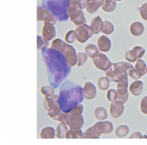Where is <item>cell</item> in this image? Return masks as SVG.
Masks as SVG:
<instances>
[{
    "label": "cell",
    "instance_id": "25",
    "mask_svg": "<svg viewBox=\"0 0 147 145\" xmlns=\"http://www.w3.org/2000/svg\"><path fill=\"white\" fill-rule=\"evenodd\" d=\"M69 130L68 126L63 122H60V124L57 126L56 128V137L58 139L66 138V134Z\"/></svg>",
    "mask_w": 147,
    "mask_h": 145
},
{
    "label": "cell",
    "instance_id": "32",
    "mask_svg": "<svg viewBox=\"0 0 147 145\" xmlns=\"http://www.w3.org/2000/svg\"><path fill=\"white\" fill-rule=\"evenodd\" d=\"M146 65L147 64H146L144 61L142 59H138L137 61L135 62V69L137 70L138 72L144 77L145 74H146Z\"/></svg>",
    "mask_w": 147,
    "mask_h": 145
},
{
    "label": "cell",
    "instance_id": "29",
    "mask_svg": "<svg viewBox=\"0 0 147 145\" xmlns=\"http://www.w3.org/2000/svg\"><path fill=\"white\" fill-rule=\"evenodd\" d=\"M129 131H130V129H129V126L126 124H121L116 129L115 134L117 137L123 138L129 134Z\"/></svg>",
    "mask_w": 147,
    "mask_h": 145
},
{
    "label": "cell",
    "instance_id": "41",
    "mask_svg": "<svg viewBox=\"0 0 147 145\" xmlns=\"http://www.w3.org/2000/svg\"><path fill=\"white\" fill-rule=\"evenodd\" d=\"M106 97H107V100L110 102H113L117 100L118 97H119V93H118V91L116 90L110 89V90H108Z\"/></svg>",
    "mask_w": 147,
    "mask_h": 145
},
{
    "label": "cell",
    "instance_id": "14",
    "mask_svg": "<svg viewBox=\"0 0 147 145\" xmlns=\"http://www.w3.org/2000/svg\"><path fill=\"white\" fill-rule=\"evenodd\" d=\"M97 46L100 51L103 53L109 52L111 49L112 42L108 35H101L97 40Z\"/></svg>",
    "mask_w": 147,
    "mask_h": 145
},
{
    "label": "cell",
    "instance_id": "37",
    "mask_svg": "<svg viewBox=\"0 0 147 145\" xmlns=\"http://www.w3.org/2000/svg\"><path fill=\"white\" fill-rule=\"evenodd\" d=\"M65 41L67 44H73L75 41H77L75 30H69V31L66 33L65 36Z\"/></svg>",
    "mask_w": 147,
    "mask_h": 145
},
{
    "label": "cell",
    "instance_id": "16",
    "mask_svg": "<svg viewBox=\"0 0 147 145\" xmlns=\"http://www.w3.org/2000/svg\"><path fill=\"white\" fill-rule=\"evenodd\" d=\"M67 125L68 126L70 130H82L83 125H84V117L83 115H80L78 117L69 119Z\"/></svg>",
    "mask_w": 147,
    "mask_h": 145
},
{
    "label": "cell",
    "instance_id": "15",
    "mask_svg": "<svg viewBox=\"0 0 147 145\" xmlns=\"http://www.w3.org/2000/svg\"><path fill=\"white\" fill-rule=\"evenodd\" d=\"M131 63L129 62V61H118V62L113 63V67L115 71L116 72L118 75V78L120 75L123 74H126L128 73L129 69L132 67ZM117 78V80H118ZM117 82V81H116Z\"/></svg>",
    "mask_w": 147,
    "mask_h": 145
},
{
    "label": "cell",
    "instance_id": "17",
    "mask_svg": "<svg viewBox=\"0 0 147 145\" xmlns=\"http://www.w3.org/2000/svg\"><path fill=\"white\" fill-rule=\"evenodd\" d=\"M145 27L143 23L139 21H134L130 25V32L134 37H139L144 34Z\"/></svg>",
    "mask_w": 147,
    "mask_h": 145
},
{
    "label": "cell",
    "instance_id": "21",
    "mask_svg": "<svg viewBox=\"0 0 147 145\" xmlns=\"http://www.w3.org/2000/svg\"><path fill=\"white\" fill-rule=\"evenodd\" d=\"M42 139H54L56 137V130L53 127H45L41 130L40 134Z\"/></svg>",
    "mask_w": 147,
    "mask_h": 145
},
{
    "label": "cell",
    "instance_id": "27",
    "mask_svg": "<svg viewBox=\"0 0 147 145\" xmlns=\"http://www.w3.org/2000/svg\"><path fill=\"white\" fill-rule=\"evenodd\" d=\"M115 30V27L111 21L109 20H103L101 27V32L105 35H110L113 34Z\"/></svg>",
    "mask_w": 147,
    "mask_h": 145
},
{
    "label": "cell",
    "instance_id": "2",
    "mask_svg": "<svg viewBox=\"0 0 147 145\" xmlns=\"http://www.w3.org/2000/svg\"><path fill=\"white\" fill-rule=\"evenodd\" d=\"M58 95V102L64 112H68L73 107L81 104L85 98L83 87L70 80H66L61 84Z\"/></svg>",
    "mask_w": 147,
    "mask_h": 145
},
{
    "label": "cell",
    "instance_id": "31",
    "mask_svg": "<svg viewBox=\"0 0 147 145\" xmlns=\"http://www.w3.org/2000/svg\"><path fill=\"white\" fill-rule=\"evenodd\" d=\"M83 111H84V107H83V104H80L78 106H76V107H73L72 110H70V111L67 113V115H68L69 119H70L82 115L83 113Z\"/></svg>",
    "mask_w": 147,
    "mask_h": 145
},
{
    "label": "cell",
    "instance_id": "28",
    "mask_svg": "<svg viewBox=\"0 0 147 145\" xmlns=\"http://www.w3.org/2000/svg\"><path fill=\"white\" fill-rule=\"evenodd\" d=\"M85 52L87 54L88 57L90 58H93L96 54H98L100 52L98 47L97 45L95 44H92V43H89L85 47Z\"/></svg>",
    "mask_w": 147,
    "mask_h": 145
},
{
    "label": "cell",
    "instance_id": "23",
    "mask_svg": "<svg viewBox=\"0 0 147 145\" xmlns=\"http://www.w3.org/2000/svg\"><path fill=\"white\" fill-rule=\"evenodd\" d=\"M117 1L116 0H103L101 9L103 11L108 13H111L116 9Z\"/></svg>",
    "mask_w": 147,
    "mask_h": 145
},
{
    "label": "cell",
    "instance_id": "11",
    "mask_svg": "<svg viewBox=\"0 0 147 145\" xmlns=\"http://www.w3.org/2000/svg\"><path fill=\"white\" fill-rule=\"evenodd\" d=\"M55 24L50 22H44L42 29V36L47 41H52L55 39L56 37V28Z\"/></svg>",
    "mask_w": 147,
    "mask_h": 145
},
{
    "label": "cell",
    "instance_id": "19",
    "mask_svg": "<svg viewBox=\"0 0 147 145\" xmlns=\"http://www.w3.org/2000/svg\"><path fill=\"white\" fill-rule=\"evenodd\" d=\"M103 21V20L102 19L101 17H100V16H96L91 20L89 26H90V29L93 31L94 35L98 34L99 33L101 32V27Z\"/></svg>",
    "mask_w": 147,
    "mask_h": 145
},
{
    "label": "cell",
    "instance_id": "3",
    "mask_svg": "<svg viewBox=\"0 0 147 145\" xmlns=\"http://www.w3.org/2000/svg\"><path fill=\"white\" fill-rule=\"evenodd\" d=\"M70 6V0H44L42 7L50 10L57 21H67L68 17V7Z\"/></svg>",
    "mask_w": 147,
    "mask_h": 145
},
{
    "label": "cell",
    "instance_id": "43",
    "mask_svg": "<svg viewBox=\"0 0 147 145\" xmlns=\"http://www.w3.org/2000/svg\"><path fill=\"white\" fill-rule=\"evenodd\" d=\"M128 74H129V77H131V78L134 80H140L142 77V76L138 72L137 70L135 69V67H134V66H132V67L129 69V71H128Z\"/></svg>",
    "mask_w": 147,
    "mask_h": 145
},
{
    "label": "cell",
    "instance_id": "35",
    "mask_svg": "<svg viewBox=\"0 0 147 145\" xmlns=\"http://www.w3.org/2000/svg\"><path fill=\"white\" fill-rule=\"evenodd\" d=\"M55 87L53 86H42L40 88V92L45 97H52L55 95Z\"/></svg>",
    "mask_w": 147,
    "mask_h": 145
},
{
    "label": "cell",
    "instance_id": "26",
    "mask_svg": "<svg viewBox=\"0 0 147 145\" xmlns=\"http://www.w3.org/2000/svg\"><path fill=\"white\" fill-rule=\"evenodd\" d=\"M102 4H103V1H88L87 7H86V11L89 14H95L101 7Z\"/></svg>",
    "mask_w": 147,
    "mask_h": 145
},
{
    "label": "cell",
    "instance_id": "39",
    "mask_svg": "<svg viewBox=\"0 0 147 145\" xmlns=\"http://www.w3.org/2000/svg\"><path fill=\"white\" fill-rule=\"evenodd\" d=\"M125 59L127 61L130 63H135L138 60L137 57H136V54H135L134 51L133 49L128 50L126 53H125L124 55Z\"/></svg>",
    "mask_w": 147,
    "mask_h": 145
},
{
    "label": "cell",
    "instance_id": "12",
    "mask_svg": "<svg viewBox=\"0 0 147 145\" xmlns=\"http://www.w3.org/2000/svg\"><path fill=\"white\" fill-rule=\"evenodd\" d=\"M93 126L101 134H109L113 131V123L107 120L98 121Z\"/></svg>",
    "mask_w": 147,
    "mask_h": 145
},
{
    "label": "cell",
    "instance_id": "4",
    "mask_svg": "<svg viewBox=\"0 0 147 145\" xmlns=\"http://www.w3.org/2000/svg\"><path fill=\"white\" fill-rule=\"evenodd\" d=\"M59 95L55 94L53 97H45L43 101V106L45 110L47 111V115L51 119L57 120V117L63 112L61 106L58 102Z\"/></svg>",
    "mask_w": 147,
    "mask_h": 145
},
{
    "label": "cell",
    "instance_id": "47",
    "mask_svg": "<svg viewBox=\"0 0 147 145\" xmlns=\"http://www.w3.org/2000/svg\"><path fill=\"white\" fill-rule=\"evenodd\" d=\"M143 134L140 132H135L129 137V139H142Z\"/></svg>",
    "mask_w": 147,
    "mask_h": 145
},
{
    "label": "cell",
    "instance_id": "46",
    "mask_svg": "<svg viewBox=\"0 0 147 145\" xmlns=\"http://www.w3.org/2000/svg\"><path fill=\"white\" fill-rule=\"evenodd\" d=\"M129 92H127L125 94H123V95H120V94H119V97H118L117 100H119V101L126 104V103L127 102L128 100H129Z\"/></svg>",
    "mask_w": 147,
    "mask_h": 145
},
{
    "label": "cell",
    "instance_id": "8",
    "mask_svg": "<svg viewBox=\"0 0 147 145\" xmlns=\"http://www.w3.org/2000/svg\"><path fill=\"white\" fill-rule=\"evenodd\" d=\"M37 21L50 22L53 24H55L57 21V19L54 14L50 10L42 6H37Z\"/></svg>",
    "mask_w": 147,
    "mask_h": 145
},
{
    "label": "cell",
    "instance_id": "7",
    "mask_svg": "<svg viewBox=\"0 0 147 145\" xmlns=\"http://www.w3.org/2000/svg\"><path fill=\"white\" fill-rule=\"evenodd\" d=\"M75 32H76V39L80 44L86 43L88 40L93 37V35H94L93 31L90 29V26L88 25L87 24L76 27L75 29Z\"/></svg>",
    "mask_w": 147,
    "mask_h": 145
},
{
    "label": "cell",
    "instance_id": "49",
    "mask_svg": "<svg viewBox=\"0 0 147 145\" xmlns=\"http://www.w3.org/2000/svg\"><path fill=\"white\" fill-rule=\"evenodd\" d=\"M116 1H123V0H116Z\"/></svg>",
    "mask_w": 147,
    "mask_h": 145
},
{
    "label": "cell",
    "instance_id": "36",
    "mask_svg": "<svg viewBox=\"0 0 147 145\" xmlns=\"http://www.w3.org/2000/svg\"><path fill=\"white\" fill-rule=\"evenodd\" d=\"M78 63H77V67H83V65L86 64V63L87 62L88 58V56L87 55L86 52H83V51H80V52H78Z\"/></svg>",
    "mask_w": 147,
    "mask_h": 145
},
{
    "label": "cell",
    "instance_id": "51",
    "mask_svg": "<svg viewBox=\"0 0 147 145\" xmlns=\"http://www.w3.org/2000/svg\"><path fill=\"white\" fill-rule=\"evenodd\" d=\"M146 134H147V130H146Z\"/></svg>",
    "mask_w": 147,
    "mask_h": 145
},
{
    "label": "cell",
    "instance_id": "6",
    "mask_svg": "<svg viewBox=\"0 0 147 145\" xmlns=\"http://www.w3.org/2000/svg\"><path fill=\"white\" fill-rule=\"evenodd\" d=\"M93 64L95 67L99 70L101 71H107L108 69L111 68L113 66V63L109 59V57L106 54L103 52H99L98 54H96L93 58H92Z\"/></svg>",
    "mask_w": 147,
    "mask_h": 145
},
{
    "label": "cell",
    "instance_id": "45",
    "mask_svg": "<svg viewBox=\"0 0 147 145\" xmlns=\"http://www.w3.org/2000/svg\"><path fill=\"white\" fill-rule=\"evenodd\" d=\"M140 110L142 114L147 115V95L144 97L141 100Z\"/></svg>",
    "mask_w": 147,
    "mask_h": 145
},
{
    "label": "cell",
    "instance_id": "30",
    "mask_svg": "<svg viewBox=\"0 0 147 145\" xmlns=\"http://www.w3.org/2000/svg\"><path fill=\"white\" fill-rule=\"evenodd\" d=\"M111 81L107 77H101L98 80V87L101 91H107L110 87Z\"/></svg>",
    "mask_w": 147,
    "mask_h": 145
},
{
    "label": "cell",
    "instance_id": "9",
    "mask_svg": "<svg viewBox=\"0 0 147 145\" xmlns=\"http://www.w3.org/2000/svg\"><path fill=\"white\" fill-rule=\"evenodd\" d=\"M67 63L70 67H73L75 66H77L78 63V52L76 51V48L73 45L70 44H67V47L64 52L63 53Z\"/></svg>",
    "mask_w": 147,
    "mask_h": 145
},
{
    "label": "cell",
    "instance_id": "18",
    "mask_svg": "<svg viewBox=\"0 0 147 145\" xmlns=\"http://www.w3.org/2000/svg\"><path fill=\"white\" fill-rule=\"evenodd\" d=\"M144 90V82L141 80H134L131 84L129 85V90L134 96L139 97L142 94Z\"/></svg>",
    "mask_w": 147,
    "mask_h": 145
},
{
    "label": "cell",
    "instance_id": "42",
    "mask_svg": "<svg viewBox=\"0 0 147 145\" xmlns=\"http://www.w3.org/2000/svg\"><path fill=\"white\" fill-rule=\"evenodd\" d=\"M132 49L134 51L138 59H142L145 54V53H146V49L143 47H141V46H135L132 48Z\"/></svg>",
    "mask_w": 147,
    "mask_h": 145
},
{
    "label": "cell",
    "instance_id": "5",
    "mask_svg": "<svg viewBox=\"0 0 147 145\" xmlns=\"http://www.w3.org/2000/svg\"><path fill=\"white\" fill-rule=\"evenodd\" d=\"M67 13H68V17L70 20L76 27L86 24V19L83 9L77 8L74 6L70 5L68 7Z\"/></svg>",
    "mask_w": 147,
    "mask_h": 145
},
{
    "label": "cell",
    "instance_id": "44",
    "mask_svg": "<svg viewBox=\"0 0 147 145\" xmlns=\"http://www.w3.org/2000/svg\"><path fill=\"white\" fill-rule=\"evenodd\" d=\"M139 14L142 19L147 21V2L144 3L139 9Z\"/></svg>",
    "mask_w": 147,
    "mask_h": 145
},
{
    "label": "cell",
    "instance_id": "20",
    "mask_svg": "<svg viewBox=\"0 0 147 145\" xmlns=\"http://www.w3.org/2000/svg\"><path fill=\"white\" fill-rule=\"evenodd\" d=\"M67 43L65 41H63L60 38H56L52 41L51 44H50V48L63 53L65 50L66 47H67Z\"/></svg>",
    "mask_w": 147,
    "mask_h": 145
},
{
    "label": "cell",
    "instance_id": "22",
    "mask_svg": "<svg viewBox=\"0 0 147 145\" xmlns=\"http://www.w3.org/2000/svg\"><path fill=\"white\" fill-rule=\"evenodd\" d=\"M94 115L96 120H98V121H103V120H106L108 119L109 112L104 107L99 106L95 109Z\"/></svg>",
    "mask_w": 147,
    "mask_h": 145
},
{
    "label": "cell",
    "instance_id": "40",
    "mask_svg": "<svg viewBox=\"0 0 147 145\" xmlns=\"http://www.w3.org/2000/svg\"><path fill=\"white\" fill-rule=\"evenodd\" d=\"M106 77H107L111 81V82H116L118 78V75L115 71L113 66L109 69L106 71Z\"/></svg>",
    "mask_w": 147,
    "mask_h": 145
},
{
    "label": "cell",
    "instance_id": "1",
    "mask_svg": "<svg viewBox=\"0 0 147 145\" xmlns=\"http://www.w3.org/2000/svg\"><path fill=\"white\" fill-rule=\"evenodd\" d=\"M50 84L57 88L67 77L70 72L71 67L67 63L62 52L51 48H46L42 50Z\"/></svg>",
    "mask_w": 147,
    "mask_h": 145
},
{
    "label": "cell",
    "instance_id": "13",
    "mask_svg": "<svg viewBox=\"0 0 147 145\" xmlns=\"http://www.w3.org/2000/svg\"><path fill=\"white\" fill-rule=\"evenodd\" d=\"M83 94L86 100H92L97 96L96 86L91 82H87L83 86Z\"/></svg>",
    "mask_w": 147,
    "mask_h": 145
},
{
    "label": "cell",
    "instance_id": "24",
    "mask_svg": "<svg viewBox=\"0 0 147 145\" xmlns=\"http://www.w3.org/2000/svg\"><path fill=\"white\" fill-rule=\"evenodd\" d=\"M102 134L95 128L94 126L89 127L85 132H83L84 139H99Z\"/></svg>",
    "mask_w": 147,
    "mask_h": 145
},
{
    "label": "cell",
    "instance_id": "33",
    "mask_svg": "<svg viewBox=\"0 0 147 145\" xmlns=\"http://www.w3.org/2000/svg\"><path fill=\"white\" fill-rule=\"evenodd\" d=\"M83 138V132L82 130H73L69 129L67 134H66V139H81Z\"/></svg>",
    "mask_w": 147,
    "mask_h": 145
},
{
    "label": "cell",
    "instance_id": "10",
    "mask_svg": "<svg viewBox=\"0 0 147 145\" xmlns=\"http://www.w3.org/2000/svg\"><path fill=\"white\" fill-rule=\"evenodd\" d=\"M125 111V104L119 101L113 102L110 105V114L113 119H118L123 115Z\"/></svg>",
    "mask_w": 147,
    "mask_h": 145
},
{
    "label": "cell",
    "instance_id": "50",
    "mask_svg": "<svg viewBox=\"0 0 147 145\" xmlns=\"http://www.w3.org/2000/svg\"><path fill=\"white\" fill-rule=\"evenodd\" d=\"M146 74H147V65H146Z\"/></svg>",
    "mask_w": 147,
    "mask_h": 145
},
{
    "label": "cell",
    "instance_id": "38",
    "mask_svg": "<svg viewBox=\"0 0 147 145\" xmlns=\"http://www.w3.org/2000/svg\"><path fill=\"white\" fill-rule=\"evenodd\" d=\"M87 4V0H70V5L74 6V7L80 9H86Z\"/></svg>",
    "mask_w": 147,
    "mask_h": 145
},
{
    "label": "cell",
    "instance_id": "48",
    "mask_svg": "<svg viewBox=\"0 0 147 145\" xmlns=\"http://www.w3.org/2000/svg\"><path fill=\"white\" fill-rule=\"evenodd\" d=\"M142 139H147V134H144V135H142Z\"/></svg>",
    "mask_w": 147,
    "mask_h": 145
},
{
    "label": "cell",
    "instance_id": "34",
    "mask_svg": "<svg viewBox=\"0 0 147 145\" xmlns=\"http://www.w3.org/2000/svg\"><path fill=\"white\" fill-rule=\"evenodd\" d=\"M37 48L38 50H43L46 48H48L50 43L49 41H47L42 36H37Z\"/></svg>",
    "mask_w": 147,
    "mask_h": 145
}]
</instances>
